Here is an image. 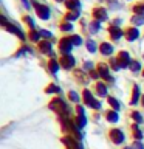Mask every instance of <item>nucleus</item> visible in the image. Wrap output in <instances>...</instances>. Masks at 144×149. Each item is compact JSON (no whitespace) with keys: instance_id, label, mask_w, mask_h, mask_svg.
Wrapping results in <instances>:
<instances>
[{"instance_id":"obj_1","label":"nucleus","mask_w":144,"mask_h":149,"mask_svg":"<svg viewBox=\"0 0 144 149\" xmlns=\"http://www.w3.org/2000/svg\"><path fill=\"white\" fill-rule=\"evenodd\" d=\"M50 109H53L54 112H60V113H68V112H70L68 106L65 104L60 98H56V100H53L50 102Z\"/></svg>"},{"instance_id":"obj_2","label":"nucleus","mask_w":144,"mask_h":149,"mask_svg":"<svg viewBox=\"0 0 144 149\" xmlns=\"http://www.w3.org/2000/svg\"><path fill=\"white\" fill-rule=\"evenodd\" d=\"M33 5H34L36 11H37V16H39L40 19H44V20H48L50 19V8L45 6V5L37 3V2H33Z\"/></svg>"},{"instance_id":"obj_3","label":"nucleus","mask_w":144,"mask_h":149,"mask_svg":"<svg viewBox=\"0 0 144 149\" xmlns=\"http://www.w3.org/2000/svg\"><path fill=\"white\" fill-rule=\"evenodd\" d=\"M71 45H73L71 37H64V39L60 40V44H59L60 53H62V54H68L70 51H71Z\"/></svg>"},{"instance_id":"obj_4","label":"nucleus","mask_w":144,"mask_h":149,"mask_svg":"<svg viewBox=\"0 0 144 149\" xmlns=\"http://www.w3.org/2000/svg\"><path fill=\"white\" fill-rule=\"evenodd\" d=\"M84 100H85V104L91 106V107H95V109H99V107H101V104H99L98 101H95V98L91 96V93L88 92V90L84 92Z\"/></svg>"},{"instance_id":"obj_5","label":"nucleus","mask_w":144,"mask_h":149,"mask_svg":"<svg viewBox=\"0 0 144 149\" xmlns=\"http://www.w3.org/2000/svg\"><path fill=\"white\" fill-rule=\"evenodd\" d=\"M119 67H130V64H132V61L129 58V53H125V51H121L119 53Z\"/></svg>"},{"instance_id":"obj_6","label":"nucleus","mask_w":144,"mask_h":149,"mask_svg":"<svg viewBox=\"0 0 144 149\" xmlns=\"http://www.w3.org/2000/svg\"><path fill=\"white\" fill-rule=\"evenodd\" d=\"M110 138L113 140L116 144H119V143H123V141H124V134L121 132L119 129H113V130L110 132Z\"/></svg>"},{"instance_id":"obj_7","label":"nucleus","mask_w":144,"mask_h":149,"mask_svg":"<svg viewBox=\"0 0 144 149\" xmlns=\"http://www.w3.org/2000/svg\"><path fill=\"white\" fill-rule=\"evenodd\" d=\"M74 58H71V56H68V54H65L64 58H62V61H60V65H62L64 68H71L73 65H74Z\"/></svg>"},{"instance_id":"obj_8","label":"nucleus","mask_w":144,"mask_h":149,"mask_svg":"<svg viewBox=\"0 0 144 149\" xmlns=\"http://www.w3.org/2000/svg\"><path fill=\"white\" fill-rule=\"evenodd\" d=\"M62 143H65V144H68V148L70 149H82V146L79 143H76L73 138H70V137H64L62 138Z\"/></svg>"},{"instance_id":"obj_9","label":"nucleus","mask_w":144,"mask_h":149,"mask_svg":"<svg viewBox=\"0 0 144 149\" xmlns=\"http://www.w3.org/2000/svg\"><path fill=\"white\" fill-rule=\"evenodd\" d=\"M95 19L98 22H102V20H105L107 19V11L104 8H98V9H95Z\"/></svg>"},{"instance_id":"obj_10","label":"nucleus","mask_w":144,"mask_h":149,"mask_svg":"<svg viewBox=\"0 0 144 149\" xmlns=\"http://www.w3.org/2000/svg\"><path fill=\"white\" fill-rule=\"evenodd\" d=\"M138 36H139V31L136 30V28H130V30L125 31V37H127V40H135V39H138Z\"/></svg>"},{"instance_id":"obj_11","label":"nucleus","mask_w":144,"mask_h":149,"mask_svg":"<svg viewBox=\"0 0 144 149\" xmlns=\"http://www.w3.org/2000/svg\"><path fill=\"white\" fill-rule=\"evenodd\" d=\"M65 5H67L68 9H71V11H79V8H81V3H79V0H67L65 2Z\"/></svg>"},{"instance_id":"obj_12","label":"nucleus","mask_w":144,"mask_h":149,"mask_svg":"<svg viewBox=\"0 0 144 149\" xmlns=\"http://www.w3.org/2000/svg\"><path fill=\"white\" fill-rule=\"evenodd\" d=\"M110 36H111V39L118 40L119 37L123 36V31H121L118 26H110Z\"/></svg>"},{"instance_id":"obj_13","label":"nucleus","mask_w":144,"mask_h":149,"mask_svg":"<svg viewBox=\"0 0 144 149\" xmlns=\"http://www.w3.org/2000/svg\"><path fill=\"white\" fill-rule=\"evenodd\" d=\"M78 113H79V118H78V126L79 127H84L85 126V115H84V109L82 107H78Z\"/></svg>"},{"instance_id":"obj_14","label":"nucleus","mask_w":144,"mask_h":149,"mask_svg":"<svg viewBox=\"0 0 144 149\" xmlns=\"http://www.w3.org/2000/svg\"><path fill=\"white\" fill-rule=\"evenodd\" d=\"M98 68H99V74H101V76L102 78H105V79H109V81H110V74H109V68H107V65H104V64H99V67H98Z\"/></svg>"},{"instance_id":"obj_15","label":"nucleus","mask_w":144,"mask_h":149,"mask_svg":"<svg viewBox=\"0 0 144 149\" xmlns=\"http://www.w3.org/2000/svg\"><path fill=\"white\" fill-rule=\"evenodd\" d=\"M99 50H101L102 54H111L113 53V47H111L110 44H101Z\"/></svg>"},{"instance_id":"obj_16","label":"nucleus","mask_w":144,"mask_h":149,"mask_svg":"<svg viewBox=\"0 0 144 149\" xmlns=\"http://www.w3.org/2000/svg\"><path fill=\"white\" fill-rule=\"evenodd\" d=\"M40 51L42 53H51V44L50 42H40Z\"/></svg>"},{"instance_id":"obj_17","label":"nucleus","mask_w":144,"mask_h":149,"mask_svg":"<svg viewBox=\"0 0 144 149\" xmlns=\"http://www.w3.org/2000/svg\"><path fill=\"white\" fill-rule=\"evenodd\" d=\"M96 90H98V93H99L101 96H105V95H107V87H105L102 82H99V84L96 86Z\"/></svg>"},{"instance_id":"obj_18","label":"nucleus","mask_w":144,"mask_h":149,"mask_svg":"<svg viewBox=\"0 0 144 149\" xmlns=\"http://www.w3.org/2000/svg\"><path fill=\"white\" fill-rule=\"evenodd\" d=\"M132 22L135 23V25H141V23H144V14H136V16L132 19Z\"/></svg>"},{"instance_id":"obj_19","label":"nucleus","mask_w":144,"mask_h":149,"mask_svg":"<svg viewBox=\"0 0 144 149\" xmlns=\"http://www.w3.org/2000/svg\"><path fill=\"white\" fill-rule=\"evenodd\" d=\"M138 100H139V87H138V86H135V88H133V98H132V104H136V102H138Z\"/></svg>"},{"instance_id":"obj_20","label":"nucleus","mask_w":144,"mask_h":149,"mask_svg":"<svg viewBox=\"0 0 144 149\" xmlns=\"http://www.w3.org/2000/svg\"><path fill=\"white\" fill-rule=\"evenodd\" d=\"M107 120L111 121V123H116V121H118V113H116V112H109V113H107Z\"/></svg>"},{"instance_id":"obj_21","label":"nucleus","mask_w":144,"mask_h":149,"mask_svg":"<svg viewBox=\"0 0 144 149\" xmlns=\"http://www.w3.org/2000/svg\"><path fill=\"white\" fill-rule=\"evenodd\" d=\"M79 17V11H71V13H68L67 14V20H76V19Z\"/></svg>"},{"instance_id":"obj_22","label":"nucleus","mask_w":144,"mask_h":149,"mask_svg":"<svg viewBox=\"0 0 144 149\" xmlns=\"http://www.w3.org/2000/svg\"><path fill=\"white\" fill-rule=\"evenodd\" d=\"M109 104H110V106H111V107H113V109H115V112H116V110L119 109V102L116 101L115 98H111V96L109 98Z\"/></svg>"},{"instance_id":"obj_23","label":"nucleus","mask_w":144,"mask_h":149,"mask_svg":"<svg viewBox=\"0 0 144 149\" xmlns=\"http://www.w3.org/2000/svg\"><path fill=\"white\" fill-rule=\"evenodd\" d=\"M50 68H51V72H53V73H57L59 65H57V62H56L54 59H51V61H50Z\"/></svg>"},{"instance_id":"obj_24","label":"nucleus","mask_w":144,"mask_h":149,"mask_svg":"<svg viewBox=\"0 0 144 149\" xmlns=\"http://www.w3.org/2000/svg\"><path fill=\"white\" fill-rule=\"evenodd\" d=\"M87 48H88L90 53H95V51H96V44L93 40H87Z\"/></svg>"},{"instance_id":"obj_25","label":"nucleus","mask_w":144,"mask_h":149,"mask_svg":"<svg viewBox=\"0 0 144 149\" xmlns=\"http://www.w3.org/2000/svg\"><path fill=\"white\" fill-rule=\"evenodd\" d=\"M30 37H31V40L33 42H37L40 39V33H37V31H31L30 33Z\"/></svg>"},{"instance_id":"obj_26","label":"nucleus","mask_w":144,"mask_h":149,"mask_svg":"<svg viewBox=\"0 0 144 149\" xmlns=\"http://www.w3.org/2000/svg\"><path fill=\"white\" fill-rule=\"evenodd\" d=\"M130 68H132V72L136 73L139 68H141V65H139V62H136V61H132V64H130Z\"/></svg>"},{"instance_id":"obj_27","label":"nucleus","mask_w":144,"mask_h":149,"mask_svg":"<svg viewBox=\"0 0 144 149\" xmlns=\"http://www.w3.org/2000/svg\"><path fill=\"white\" fill-rule=\"evenodd\" d=\"M60 92V88L57 86H50V87H46V93H57Z\"/></svg>"},{"instance_id":"obj_28","label":"nucleus","mask_w":144,"mask_h":149,"mask_svg":"<svg viewBox=\"0 0 144 149\" xmlns=\"http://www.w3.org/2000/svg\"><path fill=\"white\" fill-rule=\"evenodd\" d=\"M133 11L136 14H144V3L143 5H136V6H133Z\"/></svg>"},{"instance_id":"obj_29","label":"nucleus","mask_w":144,"mask_h":149,"mask_svg":"<svg viewBox=\"0 0 144 149\" xmlns=\"http://www.w3.org/2000/svg\"><path fill=\"white\" fill-rule=\"evenodd\" d=\"M133 135H135V138H138V140H141L143 138V134H141V130H139L136 126H133Z\"/></svg>"},{"instance_id":"obj_30","label":"nucleus","mask_w":144,"mask_h":149,"mask_svg":"<svg viewBox=\"0 0 144 149\" xmlns=\"http://www.w3.org/2000/svg\"><path fill=\"white\" fill-rule=\"evenodd\" d=\"M132 116H133V120L136 121V123H141L143 121V116H141V113H138V112H133Z\"/></svg>"},{"instance_id":"obj_31","label":"nucleus","mask_w":144,"mask_h":149,"mask_svg":"<svg viewBox=\"0 0 144 149\" xmlns=\"http://www.w3.org/2000/svg\"><path fill=\"white\" fill-rule=\"evenodd\" d=\"M71 42H73L74 45H81V44H82V39H81L79 36H73V37H71Z\"/></svg>"},{"instance_id":"obj_32","label":"nucleus","mask_w":144,"mask_h":149,"mask_svg":"<svg viewBox=\"0 0 144 149\" xmlns=\"http://www.w3.org/2000/svg\"><path fill=\"white\" fill-rule=\"evenodd\" d=\"M90 26H91V31H93V33H96V31L101 28V25H99V22H98V20H96V22H93Z\"/></svg>"},{"instance_id":"obj_33","label":"nucleus","mask_w":144,"mask_h":149,"mask_svg":"<svg viewBox=\"0 0 144 149\" xmlns=\"http://www.w3.org/2000/svg\"><path fill=\"white\" fill-rule=\"evenodd\" d=\"M71 28H73V26H71V23H68V22H67V23H62V25H60V30H64V31H70Z\"/></svg>"},{"instance_id":"obj_34","label":"nucleus","mask_w":144,"mask_h":149,"mask_svg":"<svg viewBox=\"0 0 144 149\" xmlns=\"http://www.w3.org/2000/svg\"><path fill=\"white\" fill-rule=\"evenodd\" d=\"M70 100H73V101H79L78 93H76V92H70Z\"/></svg>"},{"instance_id":"obj_35","label":"nucleus","mask_w":144,"mask_h":149,"mask_svg":"<svg viewBox=\"0 0 144 149\" xmlns=\"http://www.w3.org/2000/svg\"><path fill=\"white\" fill-rule=\"evenodd\" d=\"M25 22H26L31 28H34V22H33V19H31V17H28V16H26V17H25Z\"/></svg>"},{"instance_id":"obj_36","label":"nucleus","mask_w":144,"mask_h":149,"mask_svg":"<svg viewBox=\"0 0 144 149\" xmlns=\"http://www.w3.org/2000/svg\"><path fill=\"white\" fill-rule=\"evenodd\" d=\"M40 33V36H45V37H51V33L50 31H45V30H42V31H39Z\"/></svg>"},{"instance_id":"obj_37","label":"nucleus","mask_w":144,"mask_h":149,"mask_svg":"<svg viewBox=\"0 0 144 149\" xmlns=\"http://www.w3.org/2000/svg\"><path fill=\"white\" fill-rule=\"evenodd\" d=\"M84 67L90 70V68H93V64H91V62H85V64H84Z\"/></svg>"},{"instance_id":"obj_38","label":"nucleus","mask_w":144,"mask_h":149,"mask_svg":"<svg viewBox=\"0 0 144 149\" xmlns=\"http://www.w3.org/2000/svg\"><path fill=\"white\" fill-rule=\"evenodd\" d=\"M135 149H144V146L141 143H136V144H135Z\"/></svg>"},{"instance_id":"obj_39","label":"nucleus","mask_w":144,"mask_h":149,"mask_svg":"<svg viewBox=\"0 0 144 149\" xmlns=\"http://www.w3.org/2000/svg\"><path fill=\"white\" fill-rule=\"evenodd\" d=\"M22 2H23V5H25L26 9H30V3H28V0H22Z\"/></svg>"},{"instance_id":"obj_40","label":"nucleus","mask_w":144,"mask_h":149,"mask_svg":"<svg viewBox=\"0 0 144 149\" xmlns=\"http://www.w3.org/2000/svg\"><path fill=\"white\" fill-rule=\"evenodd\" d=\"M125 149H132V148H125Z\"/></svg>"},{"instance_id":"obj_41","label":"nucleus","mask_w":144,"mask_h":149,"mask_svg":"<svg viewBox=\"0 0 144 149\" xmlns=\"http://www.w3.org/2000/svg\"><path fill=\"white\" fill-rule=\"evenodd\" d=\"M57 2H62V0H57Z\"/></svg>"},{"instance_id":"obj_42","label":"nucleus","mask_w":144,"mask_h":149,"mask_svg":"<svg viewBox=\"0 0 144 149\" xmlns=\"http://www.w3.org/2000/svg\"><path fill=\"white\" fill-rule=\"evenodd\" d=\"M143 102H144V100H143Z\"/></svg>"},{"instance_id":"obj_43","label":"nucleus","mask_w":144,"mask_h":149,"mask_svg":"<svg viewBox=\"0 0 144 149\" xmlns=\"http://www.w3.org/2000/svg\"><path fill=\"white\" fill-rule=\"evenodd\" d=\"M143 74H144V73H143Z\"/></svg>"}]
</instances>
